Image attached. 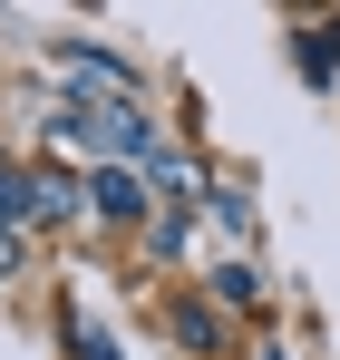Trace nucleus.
I'll list each match as a JSON object with an SVG mask.
<instances>
[{
    "label": "nucleus",
    "mask_w": 340,
    "mask_h": 360,
    "mask_svg": "<svg viewBox=\"0 0 340 360\" xmlns=\"http://www.w3.org/2000/svg\"><path fill=\"white\" fill-rule=\"evenodd\" d=\"M88 214H107V224H146V214H156L146 166H98V176H88Z\"/></svg>",
    "instance_id": "nucleus-1"
},
{
    "label": "nucleus",
    "mask_w": 340,
    "mask_h": 360,
    "mask_svg": "<svg viewBox=\"0 0 340 360\" xmlns=\"http://www.w3.org/2000/svg\"><path fill=\"white\" fill-rule=\"evenodd\" d=\"M30 224H39V176L0 166V234H30Z\"/></svg>",
    "instance_id": "nucleus-2"
},
{
    "label": "nucleus",
    "mask_w": 340,
    "mask_h": 360,
    "mask_svg": "<svg viewBox=\"0 0 340 360\" xmlns=\"http://www.w3.org/2000/svg\"><path fill=\"white\" fill-rule=\"evenodd\" d=\"M175 341H185V351H224V321H214V302H175Z\"/></svg>",
    "instance_id": "nucleus-3"
},
{
    "label": "nucleus",
    "mask_w": 340,
    "mask_h": 360,
    "mask_svg": "<svg viewBox=\"0 0 340 360\" xmlns=\"http://www.w3.org/2000/svg\"><path fill=\"white\" fill-rule=\"evenodd\" d=\"M204 283H214V302H253V263H214Z\"/></svg>",
    "instance_id": "nucleus-4"
},
{
    "label": "nucleus",
    "mask_w": 340,
    "mask_h": 360,
    "mask_svg": "<svg viewBox=\"0 0 340 360\" xmlns=\"http://www.w3.org/2000/svg\"><path fill=\"white\" fill-rule=\"evenodd\" d=\"M68 360H117V351H107V331H78L68 321Z\"/></svg>",
    "instance_id": "nucleus-5"
},
{
    "label": "nucleus",
    "mask_w": 340,
    "mask_h": 360,
    "mask_svg": "<svg viewBox=\"0 0 340 360\" xmlns=\"http://www.w3.org/2000/svg\"><path fill=\"white\" fill-rule=\"evenodd\" d=\"M20 253H30V234H0V283L20 273Z\"/></svg>",
    "instance_id": "nucleus-6"
}]
</instances>
